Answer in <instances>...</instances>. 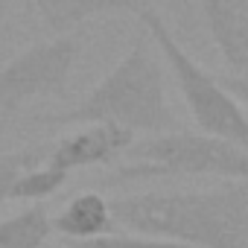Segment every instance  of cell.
<instances>
[{"label":"cell","mask_w":248,"mask_h":248,"mask_svg":"<svg viewBox=\"0 0 248 248\" xmlns=\"http://www.w3.org/2000/svg\"><path fill=\"white\" fill-rule=\"evenodd\" d=\"M114 225L190 248L248 245V181H216L207 190H143L108 202Z\"/></svg>","instance_id":"6da1fadb"},{"label":"cell","mask_w":248,"mask_h":248,"mask_svg":"<svg viewBox=\"0 0 248 248\" xmlns=\"http://www.w3.org/2000/svg\"><path fill=\"white\" fill-rule=\"evenodd\" d=\"M50 126H85V123H111L132 135L172 132L175 114L167 102L164 64L155 56L149 35H138L123 56L73 108L47 117Z\"/></svg>","instance_id":"7a4b0ae2"},{"label":"cell","mask_w":248,"mask_h":248,"mask_svg":"<svg viewBox=\"0 0 248 248\" xmlns=\"http://www.w3.org/2000/svg\"><path fill=\"white\" fill-rule=\"evenodd\" d=\"M149 178H216L248 181V149L202 132H161L135 138L126 149L114 181H149Z\"/></svg>","instance_id":"3957f363"},{"label":"cell","mask_w":248,"mask_h":248,"mask_svg":"<svg viewBox=\"0 0 248 248\" xmlns=\"http://www.w3.org/2000/svg\"><path fill=\"white\" fill-rule=\"evenodd\" d=\"M138 21L143 24V32L149 35V41L155 44V50L167 62V67H170L187 108H190V117L199 126V132L248 149V114L219 85L216 73L202 67L181 47V41L172 35V30L161 18V12H155L149 3H143L138 9Z\"/></svg>","instance_id":"277c9868"},{"label":"cell","mask_w":248,"mask_h":248,"mask_svg":"<svg viewBox=\"0 0 248 248\" xmlns=\"http://www.w3.org/2000/svg\"><path fill=\"white\" fill-rule=\"evenodd\" d=\"M79 53V38L56 35L12 56L0 64V108L18 111L35 99H64Z\"/></svg>","instance_id":"5b68a950"},{"label":"cell","mask_w":248,"mask_h":248,"mask_svg":"<svg viewBox=\"0 0 248 248\" xmlns=\"http://www.w3.org/2000/svg\"><path fill=\"white\" fill-rule=\"evenodd\" d=\"M135 143V135L111 126V123H85L76 126L73 132L62 135L59 140H53L47 164L73 172V170H85V167H108L123 161L126 149Z\"/></svg>","instance_id":"8992f818"},{"label":"cell","mask_w":248,"mask_h":248,"mask_svg":"<svg viewBox=\"0 0 248 248\" xmlns=\"http://www.w3.org/2000/svg\"><path fill=\"white\" fill-rule=\"evenodd\" d=\"M225 73H248V0H199Z\"/></svg>","instance_id":"52a82bcc"},{"label":"cell","mask_w":248,"mask_h":248,"mask_svg":"<svg viewBox=\"0 0 248 248\" xmlns=\"http://www.w3.org/2000/svg\"><path fill=\"white\" fill-rule=\"evenodd\" d=\"M111 231H114L111 204L96 190H85L73 196L53 216V233H59L64 242H82V239H93Z\"/></svg>","instance_id":"ba28073f"},{"label":"cell","mask_w":248,"mask_h":248,"mask_svg":"<svg viewBox=\"0 0 248 248\" xmlns=\"http://www.w3.org/2000/svg\"><path fill=\"white\" fill-rule=\"evenodd\" d=\"M32 6L53 35H70L76 27L102 15H117V12L138 15L143 0H32Z\"/></svg>","instance_id":"9c48e42d"},{"label":"cell","mask_w":248,"mask_h":248,"mask_svg":"<svg viewBox=\"0 0 248 248\" xmlns=\"http://www.w3.org/2000/svg\"><path fill=\"white\" fill-rule=\"evenodd\" d=\"M53 236V216L38 202L15 216L0 219V248H47Z\"/></svg>","instance_id":"30bf717a"},{"label":"cell","mask_w":248,"mask_h":248,"mask_svg":"<svg viewBox=\"0 0 248 248\" xmlns=\"http://www.w3.org/2000/svg\"><path fill=\"white\" fill-rule=\"evenodd\" d=\"M67 178H70V172H64V170H59V167L44 161V164L27 170L15 181V187L9 193V202H32V204H38V202L56 196L67 184Z\"/></svg>","instance_id":"8fae6325"},{"label":"cell","mask_w":248,"mask_h":248,"mask_svg":"<svg viewBox=\"0 0 248 248\" xmlns=\"http://www.w3.org/2000/svg\"><path fill=\"white\" fill-rule=\"evenodd\" d=\"M50 146H53V143H44V140H41V143H27V146H21V149H15V152L0 155V207L9 202V193H12L15 181H18L27 170H32V167H38V164L47 161Z\"/></svg>","instance_id":"7c38bea8"},{"label":"cell","mask_w":248,"mask_h":248,"mask_svg":"<svg viewBox=\"0 0 248 248\" xmlns=\"http://www.w3.org/2000/svg\"><path fill=\"white\" fill-rule=\"evenodd\" d=\"M64 248H190V245H181V242H172V239H161V236H146V233H102V236H93V239H82V242H62Z\"/></svg>","instance_id":"4fadbf2b"},{"label":"cell","mask_w":248,"mask_h":248,"mask_svg":"<svg viewBox=\"0 0 248 248\" xmlns=\"http://www.w3.org/2000/svg\"><path fill=\"white\" fill-rule=\"evenodd\" d=\"M216 79L233 96V102L248 114V73H216Z\"/></svg>","instance_id":"5bb4252c"},{"label":"cell","mask_w":248,"mask_h":248,"mask_svg":"<svg viewBox=\"0 0 248 248\" xmlns=\"http://www.w3.org/2000/svg\"><path fill=\"white\" fill-rule=\"evenodd\" d=\"M12 3H15V0H0V12H6V9H9Z\"/></svg>","instance_id":"9a60e30c"},{"label":"cell","mask_w":248,"mask_h":248,"mask_svg":"<svg viewBox=\"0 0 248 248\" xmlns=\"http://www.w3.org/2000/svg\"><path fill=\"white\" fill-rule=\"evenodd\" d=\"M47 248H64V245H47Z\"/></svg>","instance_id":"2e32d148"},{"label":"cell","mask_w":248,"mask_h":248,"mask_svg":"<svg viewBox=\"0 0 248 248\" xmlns=\"http://www.w3.org/2000/svg\"><path fill=\"white\" fill-rule=\"evenodd\" d=\"M0 18H3V12H0Z\"/></svg>","instance_id":"e0dca14e"},{"label":"cell","mask_w":248,"mask_h":248,"mask_svg":"<svg viewBox=\"0 0 248 248\" xmlns=\"http://www.w3.org/2000/svg\"><path fill=\"white\" fill-rule=\"evenodd\" d=\"M245 248H248V245H245Z\"/></svg>","instance_id":"ac0fdd59"}]
</instances>
